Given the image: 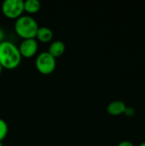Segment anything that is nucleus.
Masks as SVG:
<instances>
[{
  "label": "nucleus",
  "instance_id": "nucleus-4",
  "mask_svg": "<svg viewBox=\"0 0 145 146\" xmlns=\"http://www.w3.org/2000/svg\"><path fill=\"white\" fill-rule=\"evenodd\" d=\"M3 14L9 19H18L23 15L24 1L22 0H5L2 3Z\"/></svg>",
  "mask_w": 145,
  "mask_h": 146
},
{
  "label": "nucleus",
  "instance_id": "nucleus-15",
  "mask_svg": "<svg viewBox=\"0 0 145 146\" xmlns=\"http://www.w3.org/2000/svg\"><path fill=\"white\" fill-rule=\"evenodd\" d=\"M0 146H3V143H2V142H0Z\"/></svg>",
  "mask_w": 145,
  "mask_h": 146
},
{
  "label": "nucleus",
  "instance_id": "nucleus-2",
  "mask_svg": "<svg viewBox=\"0 0 145 146\" xmlns=\"http://www.w3.org/2000/svg\"><path fill=\"white\" fill-rule=\"evenodd\" d=\"M38 27L36 20L30 15H21L15 22V31L22 39L35 38Z\"/></svg>",
  "mask_w": 145,
  "mask_h": 146
},
{
  "label": "nucleus",
  "instance_id": "nucleus-5",
  "mask_svg": "<svg viewBox=\"0 0 145 146\" xmlns=\"http://www.w3.org/2000/svg\"><path fill=\"white\" fill-rule=\"evenodd\" d=\"M18 48L21 57L31 58L37 54L38 50V44L36 38L23 39Z\"/></svg>",
  "mask_w": 145,
  "mask_h": 146
},
{
  "label": "nucleus",
  "instance_id": "nucleus-11",
  "mask_svg": "<svg viewBox=\"0 0 145 146\" xmlns=\"http://www.w3.org/2000/svg\"><path fill=\"white\" fill-rule=\"evenodd\" d=\"M118 146H135L132 143H131V142H129V141H122V142H121Z\"/></svg>",
  "mask_w": 145,
  "mask_h": 146
},
{
  "label": "nucleus",
  "instance_id": "nucleus-10",
  "mask_svg": "<svg viewBox=\"0 0 145 146\" xmlns=\"http://www.w3.org/2000/svg\"><path fill=\"white\" fill-rule=\"evenodd\" d=\"M9 132V127L7 122L0 118V142H3V140L6 138Z\"/></svg>",
  "mask_w": 145,
  "mask_h": 146
},
{
  "label": "nucleus",
  "instance_id": "nucleus-3",
  "mask_svg": "<svg viewBox=\"0 0 145 146\" xmlns=\"http://www.w3.org/2000/svg\"><path fill=\"white\" fill-rule=\"evenodd\" d=\"M36 68L42 74H52L56 67V59L52 56L48 51H44L37 56L35 61Z\"/></svg>",
  "mask_w": 145,
  "mask_h": 146
},
{
  "label": "nucleus",
  "instance_id": "nucleus-12",
  "mask_svg": "<svg viewBox=\"0 0 145 146\" xmlns=\"http://www.w3.org/2000/svg\"><path fill=\"white\" fill-rule=\"evenodd\" d=\"M4 37H5L4 32H3V30L0 27V43L3 42V41H4Z\"/></svg>",
  "mask_w": 145,
  "mask_h": 146
},
{
  "label": "nucleus",
  "instance_id": "nucleus-13",
  "mask_svg": "<svg viewBox=\"0 0 145 146\" xmlns=\"http://www.w3.org/2000/svg\"><path fill=\"white\" fill-rule=\"evenodd\" d=\"M2 70H3V68H2V66H1V64H0V74L2 73Z\"/></svg>",
  "mask_w": 145,
  "mask_h": 146
},
{
  "label": "nucleus",
  "instance_id": "nucleus-7",
  "mask_svg": "<svg viewBox=\"0 0 145 146\" xmlns=\"http://www.w3.org/2000/svg\"><path fill=\"white\" fill-rule=\"evenodd\" d=\"M65 50H66V46H65V44L62 41L55 40V41L50 43L48 52L56 59V58L62 56L64 54Z\"/></svg>",
  "mask_w": 145,
  "mask_h": 146
},
{
  "label": "nucleus",
  "instance_id": "nucleus-9",
  "mask_svg": "<svg viewBox=\"0 0 145 146\" xmlns=\"http://www.w3.org/2000/svg\"><path fill=\"white\" fill-rule=\"evenodd\" d=\"M41 3L38 0H26L24 1V11L29 14H35L39 11Z\"/></svg>",
  "mask_w": 145,
  "mask_h": 146
},
{
  "label": "nucleus",
  "instance_id": "nucleus-1",
  "mask_svg": "<svg viewBox=\"0 0 145 146\" xmlns=\"http://www.w3.org/2000/svg\"><path fill=\"white\" fill-rule=\"evenodd\" d=\"M21 58L19 48L15 44L7 40L0 43V64L3 68L9 70L16 68Z\"/></svg>",
  "mask_w": 145,
  "mask_h": 146
},
{
  "label": "nucleus",
  "instance_id": "nucleus-8",
  "mask_svg": "<svg viewBox=\"0 0 145 146\" xmlns=\"http://www.w3.org/2000/svg\"><path fill=\"white\" fill-rule=\"evenodd\" d=\"M126 110V105L124 102L120 100H115L111 102L108 107L107 111L111 115H119L125 113Z\"/></svg>",
  "mask_w": 145,
  "mask_h": 146
},
{
  "label": "nucleus",
  "instance_id": "nucleus-14",
  "mask_svg": "<svg viewBox=\"0 0 145 146\" xmlns=\"http://www.w3.org/2000/svg\"><path fill=\"white\" fill-rule=\"evenodd\" d=\"M139 146H145V142H144V143H142V144H141V145H140Z\"/></svg>",
  "mask_w": 145,
  "mask_h": 146
},
{
  "label": "nucleus",
  "instance_id": "nucleus-6",
  "mask_svg": "<svg viewBox=\"0 0 145 146\" xmlns=\"http://www.w3.org/2000/svg\"><path fill=\"white\" fill-rule=\"evenodd\" d=\"M53 32L50 28L47 27H39L37 34H36V40L41 42V43H50L53 39Z\"/></svg>",
  "mask_w": 145,
  "mask_h": 146
}]
</instances>
